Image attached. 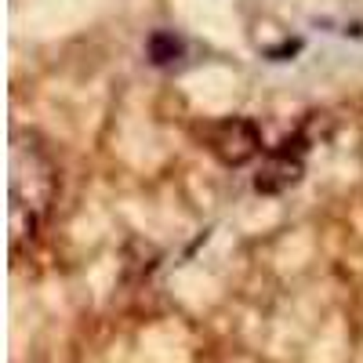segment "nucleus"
Returning a JSON list of instances; mask_svg holds the SVG:
<instances>
[{"instance_id": "nucleus-1", "label": "nucleus", "mask_w": 363, "mask_h": 363, "mask_svg": "<svg viewBox=\"0 0 363 363\" xmlns=\"http://www.w3.org/2000/svg\"><path fill=\"white\" fill-rule=\"evenodd\" d=\"M207 145L225 167H244L258 157L262 131L247 116H229V120H218V124L207 131Z\"/></svg>"}, {"instance_id": "nucleus-2", "label": "nucleus", "mask_w": 363, "mask_h": 363, "mask_svg": "<svg viewBox=\"0 0 363 363\" xmlns=\"http://www.w3.org/2000/svg\"><path fill=\"white\" fill-rule=\"evenodd\" d=\"M301 174H306V149L301 142H284L280 149L262 160L258 174H255V189L262 196H277V193H287L291 186H298Z\"/></svg>"}, {"instance_id": "nucleus-3", "label": "nucleus", "mask_w": 363, "mask_h": 363, "mask_svg": "<svg viewBox=\"0 0 363 363\" xmlns=\"http://www.w3.org/2000/svg\"><path fill=\"white\" fill-rule=\"evenodd\" d=\"M145 51H149V62L153 66H171L182 58V40L174 33H167V29H157V33L145 40Z\"/></svg>"}]
</instances>
